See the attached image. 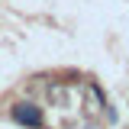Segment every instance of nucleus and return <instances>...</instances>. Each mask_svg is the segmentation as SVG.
Masks as SVG:
<instances>
[{
	"mask_svg": "<svg viewBox=\"0 0 129 129\" xmlns=\"http://www.w3.org/2000/svg\"><path fill=\"white\" fill-rule=\"evenodd\" d=\"M13 119L19 126H29V129L42 126V113H39V107H32V103H16L13 107Z\"/></svg>",
	"mask_w": 129,
	"mask_h": 129,
	"instance_id": "obj_1",
	"label": "nucleus"
}]
</instances>
